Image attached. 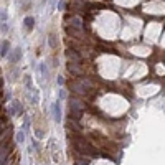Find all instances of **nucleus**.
Wrapping results in <instances>:
<instances>
[{"label": "nucleus", "mask_w": 165, "mask_h": 165, "mask_svg": "<svg viewBox=\"0 0 165 165\" xmlns=\"http://www.w3.org/2000/svg\"><path fill=\"white\" fill-rule=\"evenodd\" d=\"M53 117H55L56 122L61 121V109H59V102H55V104H53Z\"/></svg>", "instance_id": "f257e3e1"}, {"label": "nucleus", "mask_w": 165, "mask_h": 165, "mask_svg": "<svg viewBox=\"0 0 165 165\" xmlns=\"http://www.w3.org/2000/svg\"><path fill=\"white\" fill-rule=\"evenodd\" d=\"M33 23H35V20H33L32 17H26L25 18V30L26 32H32L33 30Z\"/></svg>", "instance_id": "f03ea898"}, {"label": "nucleus", "mask_w": 165, "mask_h": 165, "mask_svg": "<svg viewBox=\"0 0 165 165\" xmlns=\"http://www.w3.org/2000/svg\"><path fill=\"white\" fill-rule=\"evenodd\" d=\"M7 53H8V41H3V45H2V56H7Z\"/></svg>", "instance_id": "7ed1b4c3"}, {"label": "nucleus", "mask_w": 165, "mask_h": 165, "mask_svg": "<svg viewBox=\"0 0 165 165\" xmlns=\"http://www.w3.org/2000/svg\"><path fill=\"white\" fill-rule=\"evenodd\" d=\"M73 26H76V28H83V25H81V22H79L78 18H74L73 20V23H71Z\"/></svg>", "instance_id": "20e7f679"}, {"label": "nucleus", "mask_w": 165, "mask_h": 165, "mask_svg": "<svg viewBox=\"0 0 165 165\" xmlns=\"http://www.w3.org/2000/svg\"><path fill=\"white\" fill-rule=\"evenodd\" d=\"M20 56H22V53H20V50H17V51L13 53V59H20Z\"/></svg>", "instance_id": "39448f33"}, {"label": "nucleus", "mask_w": 165, "mask_h": 165, "mask_svg": "<svg viewBox=\"0 0 165 165\" xmlns=\"http://www.w3.org/2000/svg\"><path fill=\"white\" fill-rule=\"evenodd\" d=\"M50 45H51V48H55V46H56V43H55V38H53V35L50 36Z\"/></svg>", "instance_id": "423d86ee"}, {"label": "nucleus", "mask_w": 165, "mask_h": 165, "mask_svg": "<svg viewBox=\"0 0 165 165\" xmlns=\"http://www.w3.org/2000/svg\"><path fill=\"white\" fill-rule=\"evenodd\" d=\"M76 165H88V162H86V160H83V162H81V160H76Z\"/></svg>", "instance_id": "0eeeda50"}]
</instances>
